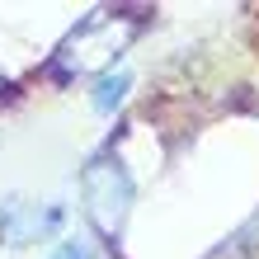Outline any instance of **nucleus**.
<instances>
[{"instance_id":"1","label":"nucleus","mask_w":259,"mask_h":259,"mask_svg":"<svg viewBox=\"0 0 259 259\" xmlns=\"http://www.w3.org/2000/svg\"><path fill=\"white\" fill-rule=\"evenodd\" d=\"M123 90H127V75H109V80H99L95 104H99V109H113V104L123 99Z\"/></svg>"},{"instance_id":"2","label":"nucleus","mask_w":259,"mask_h":259,"mask_svg":"<svg viewBox=\"0 0 259 259\" xmlns=\"http://www.w3.org/2000/svg\"><path fill=\"white\" fill-rule=\"evenodd\" d=\"M52 259H99L90 245H80V240H66V245H57L52 250Z\"/></svg>"}]
</instances>
